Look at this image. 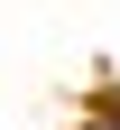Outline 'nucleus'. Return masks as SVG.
<instances>
[{
    "label": "nucleus",
    "instance_id": "obj_1",
    "mask_svg": "<svg viewBox=\"0 0 120 130\" xmlns=\"http://www.w3.org/2000/svg\"><path fill=\"white\" fill-rule=\"evenodd\" d=\"M83 130H120V111H111V121H83Z\"/></svg>",
    "mask_w": 120,
    "mask_h": 130
}]
</instances>
